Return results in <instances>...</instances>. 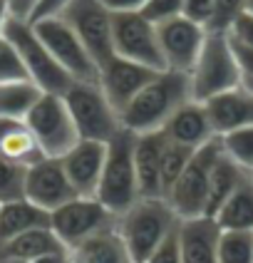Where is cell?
Masks as SVG:
<instances>
[{
  "label": "cell",
  "mask_w": 253,
  "mask_h": 263,
  "mask_svg": "<svg viewBox=\"0 0 253 263\" xmlns=\"http://www.w3.org/2000/svg\"><path fill=\"white\" fill-rule=\"evenodd\" d=\"M45 92L32 80H17L0 85V117L25 119Z\"/></svg>",
  "instance_id": "4316f807"
},
{
  "label": "cell",
  "mask_w": 253,
  "mask_h": 263,
  "mask_svg": "<svg viewBox=\"0 0 253 263\" xmlns=\"http://www.w3.org/2000/svg\"><path fill=\"white\" fill-rule=\"evenodd\" d=\"M179 216L162 196H142L124 214L117 216V231L129 249L134 263H144L177 231Z\"/></svg>",
  "instance_id": "7a4b0ae2"
},
{
  "label": "cell",
  "mask_w": 253,
  "mask_h": 263,
  "mask_svg": "<svg viewBox=\"0 0 253 263\" xmlns=\"http://www.w3.org/2000/svg\"><path fill=\"white\" fill-rule=\"evenodd\" d=\"M162 132L166 134V139H171L177 144L191 146V149H201L204 144L216 139V132H213V124L208 119L206 104L199 102V100H189L184 107H179Z\"/></svg>",
  "instance_id": "d6986e66"
},
{
  "label": "cell",
  "mask_w": 253,
  "mask_h": 263,
  "mask_svg": "<svg viewBox=\"0 0 253 263\" xmlns=\"http://www.w3.org/2000/svg\"><path fill=\"white\" fill-rule=\"evenodd\" d=\"M25 122L32 129L45 157L62 159L80 142L74 119L70 115L65 100H62V95H47L45 92L43 97L37 100V104L30 109Z\"/></svg>",
  "instance_id": "9c48e42d"
},
{
  "label": "cell",
  "mask_w": 253,
  "mask_h": 263,
  "mask_svg": "<svg viewBox=\"0 0 253 263\" xmlns=\"http://www.w3.org/2000/svg\"><path fill=\"white\" fill-rule=\"evenodd\" d=\"M189 100H193L189 74L177 70H162L119 112L122 127L132 134L159 132L166 127V122L174 117L179 107H184Z\"/></svg>",
  "instance_id": "6da1fadb"
},
{
  "label": "cell",
  "mask_w": 253,
  "mask_h": 263,
  "mask_svg": "<svg viewBox=\"0 0 253 263\" xmlns=\"http://www.w3.org/2000/svg\"><path fill=\"white\" fill-rule=\"evenodd\" d=\"M231 37V35H228ZM231 45H233V55L238 60V67H241V74H243V82H253V47L251 45H243L231 37Z\"/></svg>",
  "instance_id": "8d00e7d4"
},
{
  "label": "cell",
  "mask_w": 253,
  "mask_h": 263,
  "mask_svg": "<svg viewBox=\"0 0 253 263\" xmlns=\"http://www.w3.org/2000/svg\"><path fill=\"white\" fill-rule=\"evenodd\" d=\"M219 142H221V149L226 157H231L243 169L253 166V127L228 132V134L219 137Z\"/></svg>",
  "instance_id": "4dcf8cb0"
},
{
  "label": "cell",
  "mask_w": 253,
  "mask_h": 263,
  "mask_svg": "<svg viewBox=\"0 0 253 263\" xmlns=\"http://www.w3.org/2000/svg\"><path fill=\"white\" fill-rule=\"evenodd\" d=\"M134 139L137 134L122 129L112 142H107V157H104L97 199L114 216L124 214L134 201L142 199L137 169H134Z\"/></svg>",
  "instance_id": "277c9868"
},
{
  "label": "cell",
  "mask_w": 253,
  "mask_h": 263,
  "mask_svg": "<svg viewBox=\"0 0 253 263\" xmlns=\"http://www.w3.org/2000/svg\"><path fill=\"white\" fill-rule=\"evenodd\" d=\"M30 263H72V256L70 251H55V253H47V256H40Z\"/></svg>",
  "instance_id": "b9f144b4"
},
{
  "label": "cell",
  "mask_w": 253,
  "mask_h": 263,
  "mask_svg": "<svg viewBox=\"0 0 253 263\" xmlns=\"http://www.w3.org/2000/svg\"><path fill=\"white\" fill-rule=\"evenodd\" d=\"M32 30L37 32V37L43 45L50 50V55L60 62V67L70 74L72 80H82V82H97V62L92 60L87 47L82 40L62 17H47V20H37L30 23Z\"/></svg>",
  "instance_id": "30bf717a"
},
{
  "label": "cell",
  "mask_w": 253,
  "mask_h": 263,
  "mask_svg": "<svg viewBox=\"0 0 253 263\" xmlns=\"http://www.w3.org/2000/svg\"><path fill=\"white\" fill-rule=\"evenodd\" d=\"M62 100H65L74 119L80 139H92V142L107 144L124 129L119 112L114 109V104L107 100V95L97 82L74 80L72 85L65 89Z\"/></svg>",
  "instance_id": "5b68a950"
},
{
  "label": "cell",
  "mask_w": 253,
  "mask_h": 263,
  "mask_svg": "<svg viewBox=\"0 0 253 263\" xmlns=\"http://www.w3.org/2000/svg\"><path fill=\"white\" fill-rule=\"evenodd\" d=\"M112 226H117V216L97 196H77L50 214V229L67 251Z\"/></svg>",
  "instance_id": "ba28073f"
},
{
  "label": "cell",
  "mask_w": 253,
  "mask_h": 263,
  "mask_svg": "<svg viewBox=\"0 0 253 263\" xmlns=\"http://www.w3.org/2000/svg\"><path fill=\"white\" fill-rule=\"evenodd\" d=\"M189 80H191L193 100H199V102H206L216 95H223L228 89L243 85V74H241L238 60L233 55V45H231L228 32L208 30L206 43L193 62Z\"/></svg>",
  "instance_id": "3957f363"
},
{
  "label": "cell",
  "mask_w": 253,
  "mask_h": 263,
  "mask_svg": "<svg viewBox=\"0 0 253 263\" xmlns=\"http://www.w3.org/2000/svg\"><path fill=\"white\" fill-rule=\"evenodd\" d=\"M228 35L233 37V40H238V43L243 45H251L253 47V17L251 15H241L236 23L231 25V30H228Z\"/></svg>",
  "instance_id": "f35d334b"
},
{
  "label": "cell",
  "mask_w": 253,
  "mask_h": 263,
  "mask_svg": "<svg viewBox=\"0 0 253 263\" xmlns=\"http://www.w3.org/2000/svg\"><path fill=\"white\" fill-rule=\"evenodd\" d=\"M8 17H10V13H8V3H5V0H0V37H3V30H5Z\"/></svg>",
  "instance_id": "7bdbcfd3"
},
{
  "label": "cell",
  "mask_w": 253,
  "mask_h": 263,
  "mask_svg": "<svg viewBox=\"0 0 253 263\" xmlns=\"http://www.w3.org/2000/svg\"><path fill=\"white\" fill-rule=\"evenodd\" d=\"M17 80H30L28 70H25V65L17 55V50L13 47V43L3 35L0 37V85L17 82Z\"/></svg>",
  "instance_id": "1f68e13d"
},
{
  "label": "cell",
  "mask_w": 253,
  "mask_h": 263,
  "mask_svg": "<svg viewBox=\"0 0 253 263\" xmlns=\"http://www.w3.org/2000/svg\"><path fill=\"white\" fill-rule=\"evenodd\" d=\"M246 10V0H213V17L208 23V30L228 32L231 25Z\"/></svg>",
  "instance_id": "d6a6232c"
},
{
  "label": "cell",
  "mask_w": 253,
  "mask_h": 263,
  "mask_svg": "<svg viewBox=\"0 0 253 263\" xmlns=\"http://www.w3.org/2000/svg\"><path fill=\"white\" fill-rule=\"evenodd\" d=\"M248 174H251V179H253V166H251V169H248Z\"/></svg>",
  "instance_id": "bcb514c9"
},
{
  "label": "cell",
  "mask_w": 253,
  "mask_h": 263,
  "mask_svg": "<svg viewBox=\"0 0 253 263\" xmlns=\"http://www.w3.org/2000/svg\"><path fill=\"white\" fill-rule=\"evenodd\" d=\"M40 226H50V214L28 199L0 204V246L13 241L15 236L40 229Z\"/></svg>",
  "instance_id": "603a6c76"
},
{
  "label": "cell",
  "mask_w": 253,
  "mask_h": 263,
  "mask_svg": "<svg viewBox=\"0 0 253 263\" xmlns=\"http://www.w3.org/2000/svg\"><path fill=\"white\" fill-rule=\"evenodd\" d=\"M157 35H159V47H162L166 70L189 74L199 52H201V47L206 43L208 30L189 20V17L179 15L174 20H166L162 25H157Z\"/></svg>",
  "instance_id": "4fadbf2b"
},
{
  "label": "cell",
  "mask_w": 253,
  "mask_h": 263,
  "mask_svg": "<svg viewBox=\"0 0 253 263\" xmlns=\"http://www.w3.org/2000/svg\"><path fill=\"white\" fill-rule=\"evenodd\" d=\"M248 174V169H243L241 164L231 159V157H226L221 149V154H219V159L213 164V169H211V181H208V201H206V216H216L219 214V209L223 206V201L236 191V186L243 181V176Z\"/></svg>",
  "instance_id": "484cf974"
},
{
  "label": "cell",
  "mask_w": 253,
  "mask_h": 263,
  "mask_svg": "<svg viewBox=\"0 0 253 263\" xmlns=\"http://www.w3.org/2000/svg\"><path fill=\"white\" fill-rule=\"evenodd\" d=\"M219 263H253V231H223L221 229Z\"/></svg>",
  "instance_id": "f1b7e54d"
},
{
  "label": "cell",
  "mask_w": 253,
  "mask_h": 263,
  "mask_svg": "<svg viewBox=\"0 0 253 263\" xmlns=\"http://www.w3.org/2000/svg\"><path fill=\"white\" fill-rule=\"evenodd\" d=\"M139 13L147 17L149 23L162 25L166 20H174L184 13V0H147Z\"/></svg>",
  "instance_id": "836d02e7"
},
{
  "label": "cell",
  "mask_w": 253,
  "mask_h": 263,
  "mask_svg": "<svg viewBox=\"0 0 253 263\" xmlns=\"http://www.w3.org/2000/svg\"><path fill=\"white\" fill-rule=\"evenodd\" d=\"M60 17L77 32V37L87 47L97 67L114 55L112 13L102 5V0H72Z\"/></svg>",
  "instance_id": "7c38bea8"
},
{
  "label": "cell",
  "mask_w": 253,
  "mask_h": 263,
  "mask_svg": "<svg viewBox=\"0 0 253 263\" xmlns=\"http://www.w3.org/2000/svg\"><path fill=\"white\" fill-rule=\"evenodd\" d=\"M55 251H67L62 246L55 231L50 226H40V229H32L25 234L15 236L13 241L3 243L0 246V258H17V261H35L40 256L47 253H55Z\"/></svg>",
  "instance_id": "cb8c5ba5"
},
{
  "label": "cell",
  "mask_w": 253,
  "mask_h": 263,
  "mask_svg": "<svg viewBox=\"0 0 253 263\" xmlns=\"http://www.w3.org/2000/svg\"><path fill=\"white\" fill-rule=\"evenodd\" d=\"M8 3V13L13 20H25L30 23V17L35 13V8H37V3L40 0H5Z\"/></svg>",
  "instance_id": "ab89813d"
},
{
  "label": "cell",
  "mask_w": 253,
  "mask_h": 263,
  "mask_svg": "<svg viewBox=\"0 0 253 263\" xmlns=\"http://www.w3.org/2000/svg\"><path fill=\"white\" fill-rule=\"evenodd\" d=\"M25 181H28V166L0 157V204L25 199Z\"/></svg>",
  "instance_id": "f546056e"
},
{
  "label": "cell",
  "mask_w": 253,
  "mask_h": 263,
  "mask_svg": "<svg viewBox=\"0 0 253 263\" xmlns=\"http://www.w3.org/2000/svg\"><path fill=\"white\" fill-rule=\"evenodd\" d=\"M25 199L32 201L35 206H40L47 214H52L55 209L77 199V191L70 184L67 174H65L62 161L52 159V157H45L37 164L28 166Z\"/></svg>",
  "instance_id": "9a60e30c"
},
{
  "label": "cell",
  "mask_w": 253,
  "mask_h": 263,
  "mask_svg": "<svg viewBox=\"0 0 253 263\" xmlns=\"http://www.w3.org/2000/svg\"><path fill=\"white\" fill-rule=\"evenodd\" d=\"M204 104H206L208 119L213 124L216 137H223L233 129L253 127V89L246 82L223 95L211 97Z\"/></svg>",
  "instance_id": "e0dca14e"
},
{
  "label": "cell",
  "mask_w": 253,
  "mask_h": 263,
  "mask_svg": "<svg viewBox=\"0 0 253 263\" xmlns=\"http://www.w3.org/2000/svg\"><path fill=\"white\" fill-rule=\"evenodd\" d=\"M179 251L181 263H219L221 226L211 216L179 221Z\"/></svg>",
  "instance_id": "ac0fdd59"
},
{
  "label": "cell",
  "mask_w": 253,
  "mask_h": 263,
  "mask_svg": "<svg viewBox=\"0 0 253 263\" xmlns=\"http://www.w3.org/2000/svg\"><path fill=\"white\" fill-rule=\"evenodd\" d=\"M0 157L15 161V164H23V166H32L40 159H45L43 149L25 119L0 117Z\"/></svg>",
  "instance_id": "44dd1931"
},
{
  "label": "cell",
  "mask_w": 253,
  "mask_h": 263,
  "mask_svg": "<svg viewBox=\"0 0 253 263\" xmlns=\"http://www.w3.org/2000/svg\"><path fill=\"white\" fill-rule=\"evenodd\" d=\"M164 146H166V134L162 129L137 134V139H134V169H137V181H139L142 196H151V199L162 196L159 166H162Z\"/></svg>",
  "instance_id": "ffe728a7"
},
{
  "label": "cell",
  "mask_w": 253,
  "mask_h": 263,
  "mask_svg": "<svg viewBox=\"0 0 253 263\" xmlns=\"http://www.w3.org/2000/svg\"><path fill=\"white\" fill-rule=\"evenodd\" d=\"M3 35L13 43V47L17 50V55L25 65V70H28V77L37 87L47 95H65V89L70 87L74 80L60 67L57 60L50 55V50L43 45V40L37 37V32L32 30L30 23L8 17Z\"/></svg>",
  "instance_id": "8992f818"
},
{
  "label": "cell",
  "mask_w": 253,
  "mask_h": 263,
  "mask_svg": "<svg viewBox=\"0 0 253 263\" xmlns=\"http://www.w3.org/2000/svg\"><path fill=\"white\" fill-rule=\"evenodd\" d=\"M221 154V142L219 137L213 142L204 144L193 152L189 166L184 174L177 179V184L166 194V201L174 209L179 219H196L206 216V201H208V181H211V169Z\"/></svg>",
  "instance_id": "52a82bcc"
},
{
  "label": "cell",
  "mask_w": 253,
  "mask_h": 263,
  "mask_svg": "<svg viewBox=\"0 0 253 263\" xmlns=\"http://www.w3.org/2000/svg\"><path fill=\"white\" fill-rule=\"evenodd\" d=\"M177 231H179V226H177ZM177 231L169 236L144 263H181V251H179V234Z\"/></svg>",
  "instance_id": "d590c367"
},
{
  "label": "cell",
  "mask_w": 253,
  "mask_h": 263,
  "mask_svg": "<svg viewBox=\"0 0 253 263\" xmlns=\"http://www.w3.org/2000/svg\"><path fill=\"white\" fill-rule=\"evenodd\" d=\"M104 157H107V144L92 142V139H80L60 159L70 184L77 191V196H97L104 169Z\"/></svg>",
  "instance_id": "2e32d148"
},
{
  "label": "cell",
  "mask_w": 253,
  "mask_h": 263,
  "mask_svg": "<svg viewBox=\"0 0 253 263\" xmlns=\"http://www.w3.org/2000/svg\"><path fill=\"white\" fill-rule=\"evenodd\" d=\"M112 45L114 55L147 65L151 70H166L159 47L157 25L142 13H112Z\"/></svg>",
  "instance_id": "8fae6325"
},
{
  "label": "cell",
  "mask_w": 253,
  "mask_h": 263,
  "mask_svg": "<svg viewBox=\"0 0 253 263\" xmlns=\"http://www.w3.org/2000/svg\"><path fill=\"white\" fill-rule=\"evenodd\" d=\"M246 85H248V87H251V89H253V82H246Z\"/></svg>",
  "instance_id": "7dc6e473"
},
{
  "label": "cell",
  "mask_w": 253,
  "mask_h": 263,
  "mask_svg": "<svg viewBox=\"0 0 253 263\" xmlns=\"http://www.w3.org/2000/svg\"><path fill=\"white\" fill-rule=\"evenodd\" d=\"M181 15L208 30V23L213 17V0H184V13Z\"/></svg>",
  "instance_id": "e575fe53"
},
{
  "label": "cell",
  "mask_w": 253,
  "mask_h": 263,
  "mask_svg": "<svg viewBox=\"0 0 253 263\" xmlns=\"http://www.w3.org/2000/svg\"><path fill=\"white\" fill-rule=\"evenodd\" d=\"M157 74H159V70H151L147 65H139V62H132L127 58L112 55L100 65L97 85L102 87L107 100L114 104V109L122 112Z\"/></svg>",
  "instance_id": "5bb4252c"
},
{
  "label": "cell",
  "mask_w": 253,
  "mask_h": 263,
  "mask_svg": "<svg viewBox=\"0 0 253 263\" xmlns=\"http://www.w3.org/2000/svg\"><path fill=\"white\" fill-rule=\"evenodd\" d=\"M147 0H102L109 13H139Z\"/></svg>",
  "instance_id": "60d3db41"
},
{
  "label": "cell",
  "mask_w": 253,
  "mask_h": 263,
  "mask_svg": "<svg viewBox=\"0 0 253 263\" xmlns=\"http://www.w3.org/2000/svg\"><path fill=\"white\" fill-rule=\"evenodd\" d=\"M70 3H72V0H40L37 8H35V13H32V17H30V23L47 20V17H60Z\"/></svg>",
  "instance_id": "74e56055"
},
{
  "label": "cell",
  "mask_w": 253,
  "mask_h": 263,
  "mask_svg": "<svg viewBox=\"0 0 253 263\" xmlns=\"http://www.w3.org/2000/svg\"><path fill=\"white\" fill-rule=\"evenodd\" d=\"M0 263H28V261H17V258H0Z\"/></svg>",
  "instance_id": "f6af8a7d"
},
{
  "label": "cell",
  "mask_w": 253,
  "mask_h": 263,
  "mask_svg": "<svg viewBox=\"0 0 253 263\" xmlns=\"http://www.w3.org/2000/svg\"><path fill=\"white\" fill-rule=\"evenodd\" d=\"M193 152L191 146L177 144L171 139H166V146L162 152V166H159V179H162V196L166 199V194L171 191V186L177 184V179L184 174V169L189 166Z\"/></svg>",
  "instance_id": "83f0119b"
},
{
  "label": "cell",
  "mask_w": 253,
  "mask_h": 263,
  "mask_svg": "<svg viewBox=\"0 0 253 263\" xmlns=\"http://www.w3.org/2000/svg\"><path fill=\"white\" fill-rule=\"evenodd\" d=\"M223 231H253V179L243 176L236 191L223 201L219 214L213 216Z\"/></svg>",
  "instance_id": "d4e9b609"
},
{
  "label": "cell",
  "mask_w": 253,
  "mask_h": 263,
  "mask_svg": "<svg viewBox=\"0 0 253 263\" xmlns=\"http://www.w3.org/2000/svg\"><path fill=\"white\" fill-rule=\"evenodd\" d=\"M70 256H72V263H134L117 226L87 238L85 243L70 251Z\"/></svg>",
  "instance_id": "7402d4cb"
},
{
  "label": "cell",
  "mask_w": 253,
  "mask_h": 263,
  "mask_svg": "<svg viewBox=\"0 0 253 263\" xmlns=\"http://www.w3.org/2000/svg\"><path fill=\"white\" fill-rule=\"evenodd\" d=\"M243 13L253 17V0H246V10H243Z\"/></svg>",
  "instance_id": "ee69618b"
}]
</instances>
